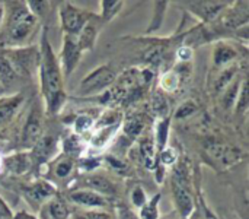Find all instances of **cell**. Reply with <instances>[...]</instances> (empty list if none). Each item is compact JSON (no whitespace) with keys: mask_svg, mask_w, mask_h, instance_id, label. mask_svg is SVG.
I'll return each mask as SVG.
<instances>
[{"mask_svg":"<svg viewBox=\"0 0 249 219\" xmlns=\"http://www.w3.org/2000/svg\"><path fill=\"white\" fill-rule=\"evenodd\" d=\"M39 75H41L42 94L45 97V104H47V111L50 114H55L64 102L63 78H61L58 61L48 42L45 31L42 32V40H41Z\"/></svg>","mask_w":249,"mask_h":219,"instance_id":"cell-1","label":"cell"},{"mask_svg":"<svg viewBox=\"0 0 249 219\" xmlns=\"http://www.w3.org/2000/svg\"><path fill=\"white\" fill-rule=\"evenodd\" d=\"M35 23H36V16L29 10V7L25 6L16 7L7 20L6 41L13 45L23 42L32 34Z\"/></svg>","mask_w":249,"mask_h":219,"instance_id":"cell-2","label":"cell"},{"mask_svg":"<svg viewBox=\"0 0 249 219\" xmlns=\"http://www.w3.org/2000/svg\"><path fill=\"white\" fill-rule=\"evenodd\" d=\"M172 193L175 205L182 215V218H188L194 209V199L190 186V180L182 168H177L172 176Z\"/></svg>","mask_w":249,"mask_h":219,"instance_id":"cell-3","label":"cell"},{"mask_svg":"<svg viewBox=\"0 0 249 219\" xmlns=\"http://www.w3.org/2000/svg\"><path fill=\"white\" fill-rule=\"evenodd\" d=\"M7 60L12 63L13 69L19 75H29L31 69L39 64V51L34 48H25V50H3Z\"/></svg>","mask_w":249,"mask_h":219,"instance_id":"cell-4","label":"cell"},{"mask_svg":"<svg viewBox=\"0 0 249 219\" xmlns=\"http://www.w3.org/2000/svg\"><path fill=\"white\" fill-rule=\"evenodd\" d=\"M88 18H89V15L85 10L76 7V6H71L69 3H64L60 7L61 26L66 31V34L77 35L83 29V26L89 22Z\"/></svg>","mask_w":249,"mask_h":219,"instance_id":"cell-5","label":"cell"},{"mask_svg":"<svg viewBox=\"0 0 249 219\" xmlns=\"http://www.w3.org/2000/svg\"><path fill=\"white\" fill-rule=\"evenodd\" d=\"M115 82V73L108 66H101L99 69H95L90 75H88L82 83L80 89L83 94H93L104 91L105 88L111 86Z\"/></svg>","mask_w":249,"mask_h":219,"instance_id":"cell-6","label":"cell"},{"mask_svg":"<svg viewBox=\"0 0 249 219\" xmlns=\"http://www.w3.org/2000/svg\"><path fill=\"white\" fill-rule=\"evenodd\" d=\"M82 56V48L77 41V35H64V47L61 51V67L64 70V76H70V73L76 69L79 59Z\"/></svg>","mask_w":249,"mask_h":219,"instance_id":"cell-7","label":"cell"},{"mask_svg":"<svg viewBox=\"0 0 249 219\" xmlns=\"http://www.w3.org/2000/svg\"><path fill=\"white\" fill-rule=\"evenodd\" d=\"M42 138V126H41V119L36 113V110H32L29 114L26 124L22 132V143L26 148H34L36 142Z\"/></svg>","mask_w":249,"mask_h":219,"instance_id":"cell-8","label":"cell"},{"mask_svg":"<svg viewBox=\"0 0 249 219\" xmlns=\"http://www.w3.org/2000/svg\"><path fill=\"white\" fill-rule=\"evenodd\" d=\"M118 129H120V123H118V121L105 123L101 129H98V130L92 135L90 142H89L90 148H93V149H96V151L104 149V148L111 142V139H112L114 135L118 132Z\"/></svg>","mask_w":249,"mask_h":219,"instance_id":"cell-9","label":"cell"},{"mask_svg":"<svg viewBox=\"0 0 249 219\" xmlns=\"http://www.w3.org/2000/svg\"><path fill=\"white\" fill-rule=\"evenodd\" d=\"M207 152L210 154L212 158L220 161L226 167L236 164L239 161V158H241L239 151H236V149H233L231 146L222 145V143H214V145L207 146Z\"/></svg>","mask_w":249,"mask_h":219,"instance_id":"cell-10","label":"cell"},{"mask_svg":"<svg viewBox=\"0 0 249 219\" xmlns=\"http://www.w3.org/2000/svg\"><path fill=\"white\" fill-rule=\"evenodd\" d=\"M55 193V187L48 181H38L25 190L26 198L34 203H42L51 199Z\"/></svg>","mask_w":249,"mask_h":219,"instance_id":"cell-11","label":"cell"},{"mask_svg":"<svg viewBox=\"0 0 249 219\" xmlns=\"http://www.w3.org/2000/svg\"><path fill=\"white\" fill-rule=\"evenodd\" d=\"M70 199L74 203L86 206V208H102L107 203L104 195H99V193L92 192V190H77V192H73L70 195Z\"/></svg>","mask_w":249,"mask_h":219,"instance_id":"cell-12","label":"cell"},{"mask_svg":"<svg viewBox=\"0 0 249 219\" xmlns=\"http://www.w3.org/2000/svg\"><path fill=\"white\" fill-rule=\"evenodd\" d=\"M20 104H22L20 95H15V97L0 100V126L6 124L15 116V113L18 111Z\"/></svg>","mask_w":249,"mask_h":219,"instance_id":"cell-13","label":"cell"},{"mask_svg":"<svg viewBox=\"0 0 249 219\" xmlns=\"http://www.w3.org/2000/svg\"><path fill=\"white\" fill-rule=\"evenodd\" d=\"M31 157L28 154H18L15 157H9L4 161L6 168L13 174H23L31 168Z\"/></svg>","mask_w":249,"mask_h":219,"instance_id":"cell-14","label":"cell"},{"mask_svg":"<svg viewBox=\"0 0 249 219\" xmlns=\"http://www.w3.org/2000/svg\"><path fill=\"white\" fill-rule=\"evenodd\" d=\"M85 184L92 189V192L96 193H104V195H114L115 193V187L114 183H111L108 179H105L104 176H92L85 179Z\"/></svg>","mask_w":249,"mask_h":219,"instance_id":"cell-15","label":"cell"},{"mask_svg":"<svg viewBox=\"0 0 249 219\" xmlns=\"http://www.w3.org/2000/svg\"><path fill=\"white\" fill-rule=\"evenodd\" d=\"M55 149V139L51 136H42L34 146V155L38 161H47Z\"/></svg>","mask_w":249,"mask_h":219,"instance_id":"cell-16","label":"cell"},{"mask_svg":"<svg viewBox=\"0 0 249 219\" xmlns=\"http://www.w3.org/2000/svg\"><path fill=\"white\" fill-rule=\"evenodd\" d=\"M16 78H18L16 70L13 69L12 63L4 56L3 50H0V83L4 86H9L16 80Z\"/></svg>","mask_w":249,"mask_h":219,"instance_id":"cell-17","label":"cell"},{"mask_svg":"<svg viewBox=\"0 0 249 219\" xmlns=\"http://www.w3.org/2000/svg\"><path fill=\"white\" fill-rule=\"evenodd\" d=\"M95 38H96V28H95V25L88 22L83 26V29L77 34V41H79V45H80L82 51L92 48V45L95 42Z\"/></svg>","mask_w":249,"mask_h":219,"instance_id":"cell-18","label":"cell"},{"mask_svg":"<svg viewBox=\"0 0 249 219\" xmlns=\"http://www.w3.org/2000/svg\"><path fill=\"white\" fill-rule=\"evenodd\" d=\"M168 133H169V119H166V117L159 119L158 124H156V143H158L159 152H162L166 148Z\"/></svg>","mask_w":249,"mask_h":219,"instance_id":"cell-19","label":"cell"},{"mask_svg":"<svg viewBox=\"0 0 249 219\" xmlns=\"http://www.w3.org/2000/svg\"><path fill=\"white\" fill-rule=\"evenodd\" d=\"M140 152L142 157L144 159V164L147 168H152L155 165V158H156V152H155V143L152 139H146L142 142L140 145Z\"/></svg>","mask_w":249,"mask_h":219,"instance_id":"cell-20","label":"cell"},{"mask_svg":"<svg viewBox=\"0 0 249 219\" xmlns=\"http://www.w3.org/2000/svg\"><path fill=\"white\" fill-rule=\"evenodd\" d=\"M235 56H236V51L232 47H229V45H220L214 51V63L217 66H225L232 59H235Z\"/></svg>","mask_w":249,"mask_h":219,"instance_id":"cell-21","label":"cell"},{"mask_svg":"<svg viewBox=\"0 0 249 219\" xmlns=\"http://www.w3.org/2000/svg\"><path fill=\"white\" fill-rule=\"evenodd\" d=\"M159 199H160V196L158 195L140 208V219H158L159 217V212H158Z\"/></svg>","mask_w":249,"mask_h":219,"instance_id":"cell-22","label":"cell"},{"mask_svg":"<svg viewBox=\"0 0 249 219\" xmlns=\"http://www.w3.org/2000/svg\"><path fill=\"white\" fill-rule=\"evenodd\" d=\"M179 82H181V76H179V73H177V72L171 70V72L165 73V75L160 78V88H162V89H165V91L172 92V91L178 89Z\"/></svg>","mask_w":249,"mask_h":219,"instance_id":"cell-23","label":"cell"},{"mask_svg":"<svg viewBox=\"0 0 249 219\" xmlns=\"http://www.w3.org/2000/svg\"><path fill=\"white\" fill-rule=\"evenodd\" d=\"M197 6H201L197 12L201 15V16H204V18H207V19H210V18H213L219 10H222L223 9V6H226V3H214V1H200V3H196Z\"/></svg>","mask_w":249,"mask_h":219,"instance_id":"cell-24","label":"cell"},{"mask_svg":"<svg viewBox=\"0 0 249 219\" xmlns=\"http://www.w3.org/2000/svg\"><path fill=\"white\" fill-rule=\"evenodd\" d=\"M123 1L118 0H104L102 1V18L105 20H109L114 18L115 13L120 12V9L123 7Z\"/></svg>","mask_w":249,"mask_h":219,"instance_id":"cell-25","label":"cell"},{"mask_svg":"<svg viewBox=\"0 0 249 219\" xmlns=\"http://www.w3.org/2000/svg\"><path fill=\"white\" fill-rule=\"evenodd\" d=\"M48 211H50V217L53 219H67L69 211L66 208V205L61 200H51L48 205Z\"/></svg>","mask_w":249,"mask_h":219,"instance_id":"cell-26","label":"cell"},{"mask_svg":"<svg viewBox=\"0 0 249 219\" xmlns=\"http://www.w3.org/2000/svg\"><path fill=\"white\" fill-rule=\"evenodd\" d=\"M235 102H236V110L238 111H245L247 110V107H248V83H247V80H242Z\"/></svg>","mask_w":249,"mask_h":219,"instance_id":"cell-27","label":"cell"},{"mask_svg":"<svg viewBox=\"0 0 249 219\" xmlns=\"http://www.w3.org/2000/svg\"><path fill=\"white\" fill-rule=\"evenodd\" d=\"M143 130V121L140 117L134 116L131 119H128L125 121V126H124V132L130 136H137L140 132Z\"/></svg>","mask_w":249,"mask_h":219,"instance_id":"cell-28","label":"cell"},{"mask_svg":"<svg viewBox=\"0 0 249 219\" xmlns=\"http://www.w3.org/2000/svg\"><path fill=\"white\" fill-rule=\"evenodd\" d=\"M168 3L166 1H158L156 4H155V16H153V20H152V25H150V28H149V32L150 31H155V29H158L159 26H160V23H162V19H163V15H165V10H166V6Z\"/></svg>","mask_w":249,"mask_h":219,"instance_id":"cell-29","label":"cell"},{"mask_svg":"<svg viewBox=\"0 0 249 219\" xmlns=\"http://www.w3.org/2000/svg\"><path fill=\"white\" fill-rule=\"evenodd\" d=\"M71 170H73V161H70L69 158H64L55 164V176L60 179H66L71 173Z\"/></svg>","mask_w":249,"mask_h":219,"instance_id":"cell-30","label":"cell"},{"mask_svg":"<svg viewBox=\"0 0 249 219\" xmlns=\"http://www.w3.org/2000/svg\"><path fill=\"white\" fill-rule=\"evenodd\" d=\"M197 111V105L193 102V101H187V102H184L179 108H178V111H177V119H187V117H190L193 113H196Z\"/></svg>","mask_w":249,"mask_h":219,"instance_id":"cell-31","label":"cell"},{"mask_svg":"<svg viewBox=\"0 0 249 219\" xmlns=\"http://www.w3.org/2000/svg\"><path fill=\"white\" fill-rule=\"evenodd\" d=\"M92 126V119L89 116H79L74 121V129L77 133L86 132L88 129H90Z\"/></svg>","mask_w":249,"mask_h":219,"instance_id":"cell-32","label":"cell"},{"mask_svg":"<svg viewBox=\"0 0 249 219\" xmlns=\"http://www.w3.org/2000/svg\"><path fill=\"white\" fill-rule=\"evenodd\" d=\"M131 200H133L134 206L142 208V206L147 202L144 190H143L142 187H136V189L133 190V193H131Z\"/></svg>","mask_w":249,"mask_h":219,"instance_id":"cell-33","label":"cell"},{"mask_svg":"<svg viewBox=\"0 0 249 219\" xmlns=\"http://www.w3.org/2000/svg\"><path fill=\"white\" fill-rule=\"evenodd\" d=\"M160 159H162L163 164H174L175 159H177V152L172 148H165L160 152Z\"/></svg>","mask_w":249,"mask_h":219,"instance_id":"cell-34","label":"cell"},{"mask_svg":"<svg viewBox=\"0 0 249 219\" xmlns=\"http://www.w3.org/2000/svg\"><path fill=\"white\" fill-rule=\"evenodd\" d=\"M79 219H111V215L101 212V211H92V212H88L86 215L80 217Z\"/></svg>","mask_w":249,"mask_h":219,"instance_id":"cell-35","label":"cell"},{"mask_svg":"<svg viewBox=\"0 0 249 219\" xmlns=\"http://www.w3.org/2000/svg\"><path fill=\"white\" fill-rule=\"evenodd\" d=\"M191 56H193V51H191V48H188V47H182V48H179V51H178V59L182 60V61L191 60Z\"/></svg>","mask_w":249,"mask_h":219,"instance_id":"cell-36","label":"cell"},{"mask_svg":"<svg viewBox=\"0 0 249 219\" xmlns=\"http://www.w3.org/2000/svg\"><path fill=\"white\" fill-rule=\"evenodd\" d=\"M0 219H12V212L7 205L0 199Z\"/></svg>","mask_w":249,"mask_h":219,"instance_id":"cell-37","label":"cell"},{"mask_svg":"<svg viewBox=\"0 0 249 219\" xmlns=\"http://www.w3.org/2000/svg\"><path fill=\"white\" fill-rule=\"evenodd\" d=\"M120 218L121 219H140L137 218L131 211H128V209H123L121 212H120Z\"/></svg>","mask_w":249,"mask_h":219,"instance_id":"cell-38","label":"cell"},{"mask_svg":"<svg viewBox=\"0 0 249 219\" xmlns=\"http://www.w3.org/2000/svg\"><path fill=\"white\" fill-rule=\"evenodd\" d=\"M3 16H4V9L0 6V23H1V20H3Z\"/></svg>","mask_w":249,"mask_h":219,"instance_id":"cell-39","label":"cell"},{"mask_svg":"<svg viewBox=\"0 0 249 219\" xmlns=\"http://www.w3.org/2000/svg\"><path fill=\"white\" fill-rule=\"evenodd\" d=\"M1 164H3V161H1V158H0V168H1Z\"/></svg>","mask_w":249,"mask_h":219,"instance_id":"cell-40","label":"cell"}]
</instances>
